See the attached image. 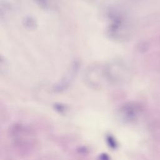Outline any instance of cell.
<instances>
[{"label":"cell","instance_id":"cell-1","mask_svg":"<svg viewBox=\"0 0 160 160\" xmlns=\"http://www.w3.org/2000/svg\"><path fill=\"white\" fill-rule=\"evenodd\" d=\"M107 36L115 42L126 41L132 32L131 24L126 15L118 8H110L107 11Z\"/></svg>","mask_w":160,"mask_h":160},{"label":"cell","instance_id":"cell-2","mask_svg":"<svg viewBox=\"0 0 160 160\" xmlns=\"http://www.w3.org/2000/svg\"><path fill=\"white\" fill-rule=\"evenodd\" d=\"M108 84L118 85L127 80L129 71L126 64L121 60L115 59L104 64Z\"/></svg>","mask_w":160,"mask_h":160},{"label":"cell","instance_id":"cell-3","mask_svg":"<svg viewBox=\"0 0 160 160\" xmlns=\"http://www.w3.org/2000/svg\"><path fill=\"white\" fill-rule=\"evenodd\" d=\"M84 80L88 86L94 88L108 84L104 64H94L88 67L84 74Z\"/></svg>","mask_w":160,"mask_h":160},{"label":"cell","instance_id":"cell-4","mask_svg":"<svg viewBox=\"0 0 160 160\" xmlns=\"http://www.w3.org/2000/svg\"><path fill=\"white\" fill-rule=\"evenodd\" d=\"M79 68V61H73L68 68V70L66 71V73L64 74V76L62 78L56 86V89L58 90H62L68 87L76 78L78 74Z\"/></svg>","mask_w":160,"mask_h":160},{"label":"cell","instance_id":"cell-5","mask_svg":"<svg viewBox=\"0 0 160 160\" xmlns=\"http://www.w3.org/2000/svg\"><path fill=\"white\" fill-rule=\"evenodd\" d=\"M33 1L39 8L47 11H56L60 4L59 0H33Z\"/></svg>","mask_w":160,"mask_h":160},{"label":"cell","instance_id":"cell-6","mask_svg":"<svg viewBox=\"0 0 160 160\" xmlns=\"http://www.w3.org/2000/svg\"><path fill=\"white\" fill-rule=\"evenodd\" d=\"M11 11V7L10 4L6 2L2 1H1L0 2V16L1 20L6 19L9 15Z\"/></svg>","mask_w":160,"mask_h":160},{"label":"cell","instance_id":"cell-7","mask_svg":"<svg viewBox=\"0 0 160 160\" xmlns=\"http://www.w3.org/2000/svg\"><path fill=\"white\" fill-rule=\"evenodd\" d=\"M22 24L25 28L29 30H33L37 27L36 19L31 16H26L22 21Z\"/></svg>","mask_w":160,"mask_h":160},{"label":"cell","instance_id":"cell-8","mask_svg":"<svg viewBox=\"0 0 160 160\" xmlns=\"http://www.w3.org/2000/svg\"><path fill=\"white\" fill-rule=\"evenodd\" d=\"M9 69V64L7 61V60L4 58L2 56H1L0 59V72L1 75H5Z\"/></svg>","mask_w":160,"mask_h":160},{"label":"cell","instance_id":"cell-9","mask_svg":"<svg viewBox=\"0 0 160 160\" xmlns=\"http://www.w3.org/2000/svg\"><path fill=\"white\" fill-rule=\"evenodd\" d=\"M125 1H129V0H125Z\"/></svg>","mask_w":160,"mask_h":160}]
</instances>
